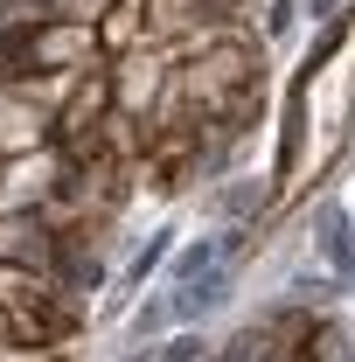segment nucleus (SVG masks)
<instances>
[{
  "label": "nucleus",
  "mask_w": 355,
  "mask_h": 362,
  "mask_svg": "<svg viewBox=\"0 0 355 362\" xmlns=\"http://www.w3.org/2000/svg\"><path fill=\"white\" fill-rule=\"evenodd\" d=\"M313 230H320V251L334 258V272H342V279H355V237H349V216H342L334 202H320Z\"/></svg>",
  "instance_id": "1"
},
{
  "label": "nucleus",
  "mask_w": 355,
  "mask_h": 362,
  "mask_svg": "<svg viewBox=\"0 0 355 362\" xmlns=\"http://www.w3.org/2000/svg\"><path fill=\"white\" fill-rule=\"evenodd\" d=\"M223 300H230V279H223V272H209V279H195V286L175 300V314H181V320H195V314H216Z\"/></svg>",
  "instance_id": "2"
},
{
  "label": "nucleus",
  "mask_w": 355,
  "mask_h": 362,
  "mask_svg": "<svg viewBox=\"0 0 355 362\" xmlns=\"http://www.w3.org/2000/svg\"><path fill=\"white\" fill-rule=\"evenodd\" d=\"M209 272H216V237H202V244H188V251L175 258V279H188V286H195V279H209Z\"/></svg>",
  "instance_id": "3"
},
{
  "label": "nucleus",
  "mask_w": 355,
  "mask_h": 362,
  "mask_svg": "<svg viewBox=\"0 0 355 362\" xmlns=\"http://www.w3.org/2000/svg\"><path fill=\"white\" fill-rule=\"evenodd\" d=\"M168 320H175V307H168V300H153V307H139V314H133V334H161Z\"/></svg>",
  "instance_id": "4"
},
{
  "label": "nucleus",
  "mask_w": 355,
  "mask_h": 362,
  "mask_svg": "<svg viewBox=\"0 0 355 362\" xmlns=\"http://www.w3.org/2000/svg\"><path fill=\"white\" fill-rule=\"evenodd\" d=\"M209 349H202V334H175L168 349H161V362H202Z\"/></svg>",
  "instance_id": "5"
},
{
  "label": "nucleus",
  "mask_w": 355,
  "mask_h": 362,
  "mask_svg": "<svg viewBox=\"0 0 355 362\" xmlns=\"http://www.w3.org/2000/svg\"><path fill=\"white\" fill-rule=\"evenodd\" d=\"M223 362H251V341H237V349H230V356H223Z\"/></svg>",
  "instance_id": "6"
},
{
  "label": "nucleus",
  "mask_w": 355,
  "mask_h": 362,
  "mask_svg": "<svg viewBox=\"0 0 355 362\" xmlns=\"http://www.w3.org/2000/svg\"><path fill=\"white\" fill-rule=\"evenodd\" d=\"M307 7H313V14H327V7H334V0H307Z\"/></svg>",
  "instance_id": "7"
},
{
  "label": "nucleus",
  "mask_w": 355,
  "mask_h": 362,
  "mask_svg": "<svg viewBox=\"0 0 355 362\" xmlns=\"http://www.w3.org/2000/svg\"><path fill=\"white\" fill-rule=\"evenodd\" d=\"M133 362H146V356H133Z\"/></svg>",
  "instance_id": "8"
}]
</instances>
